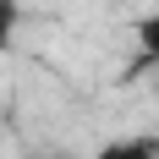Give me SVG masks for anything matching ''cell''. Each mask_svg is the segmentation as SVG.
<instances>
[{"label":"cell","mask_w":159,"mask_h":159,"mask_svg":"<svg viewBox=\"0 0 159 159\" xmlns=\"http://www.w3.org/2000/svg\"><path fill=\"white\" fill-rule=\"evenodd\" d=\"M93 159H159V132H132V137H110L99 143Z\"/></svg>","instance_id":"obj_1"},{"label":"cell","mask_w":159,"mask_h":159,"mask_svg":"<svg viewBox=\"0 0 159 159\" xmlns=\"http://www.w3.org/2000/svg\"><path fill=\"white\" fill-rule=\"evenodd\" d=\"M137 66H154L159 71V11H148V16H137Z\"/></svg>","instance_id":"obj_2"},{"label":"cell","mask_w":159,"mask_h":159,"mask_svg":"<svg viewBox=\"0 0 159 159\" xmlns=\"http://www.w3.org/2000/svg\"><path fill=\"white\" fill-rule=\"evenodd\" d=\"M16 28H22V0H0V55L16 44Z\"/></svg>","instance_id":"obj_3"},{"label":"cell","mask_w":159,"mask_h":159,"mask_svg":"<svg viewBox=\"0 0 159 159\" xmlns=\"http://www.w3.org/2000/svg\"><path fill=\"white\" fill-rule=\"evenodd\" d=\"M33 159H71V154H33Z\"/></svg>","instance_id":"obj_4"}]
</instances>
